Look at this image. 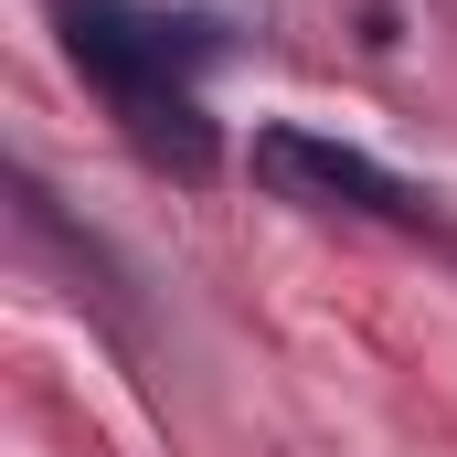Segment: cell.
I'll use <instances>...</instances> for the list:
<instances>
[{"instance_id":"obj_1","label":"cell","mask_w":457,"mask_h":457,"mask_svg":"<svg viewBox=\"0 0 457 457\" xmlns=\"http://www.w3.org/2000/svg\"><path fill=\"white\" fill-rule=\"evenodd\" d=\"M64 54H75V75L128 117V138H138L160 170L213 181V117H203V96H192V64L213 54V32H192V21H138V11H107V0H75V11H64Z\"/></svg>"},{"instance_id":"obj_2","label":"cell","mask_w":457,"mask_h":457,"mask_svg":"<svg viewBox=\"0 0 457 457\" xmlns=\"http://www.w3.org/2000/svg\"><path fill=\"white\" fill-rule=\"evenodd\" d=\"M255 181L277 203H309V213H372V224H415L426 213L372 149H341L320 128H255Z\"/></svg>"}]
</instances>
